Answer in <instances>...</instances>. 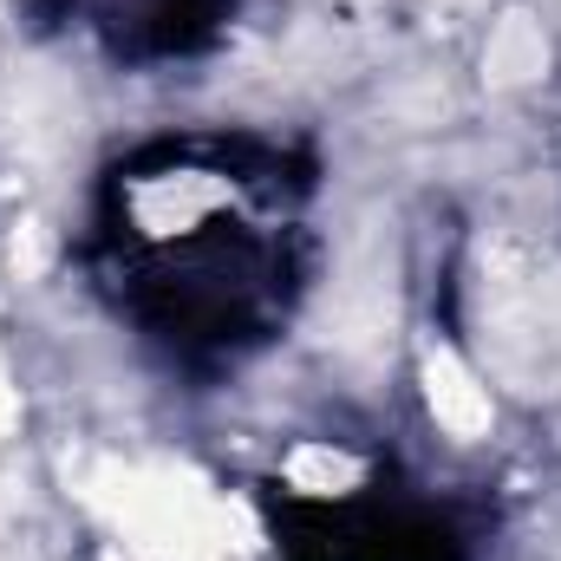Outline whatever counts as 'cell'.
Wrapping results in <instances>:
<instances>
[{"label":"cell","mask_w":561,"mask_h":561,"mask_svg":"<svg viewBox=\"0 0 561 561\" xmlns=\"http://www.w3.org/2000/svg\"><path fill=\"white\" fill-rule=\"evenodd\" d=\"M424 405H431V419L444 424L450 437H483L490 431V392L477 386V373L457 359V353H431L424 359Z\"/></svg>","instance_id":"6da1fadb"},{"label":"cell","mask_w":561,"mask_h":561,"mask_svg":"<svg viewBox=\"0 0 561 561\" xmlns=\"http://www.w3.org/2000/svg\"><path fill=\"white\" fill-rule=\"evenodd\" d=\"M287 477H294L300 490H313V496H340L346 483H359V463H353L346 450H333V444H300V450L287 457Z\"/></svg>","instance_id":"7a4b0ae2"},{"label":"cell","mask_w":561,"mask_h":561,"mask_svg":"<svg viewBox=\"0 0 561 561\" xmlns=\"http://www.w3.org/2000/svg\"><path fill=\"white\" fill-rule=\"evenodd\" d=\"M490 66H496V79H529V72H542V39L523 20H510L503 39H496V53H490Z\"/></svg>","instance_id":"3957f363"},{"label":"cell","mask_w":561,"mask_h":561,"mask_svg":"<svg viewBox=\"0 0 561 561\" xmlns=\"http://www.w3.org/2000/svg\"><path fill=\"white\" fill-rule=\"evenodd\" d=\"M13 419H20V392L7 386V366H0V431H7Z\"/></svg>","instance_id":"277c9868"}]
</instances>
